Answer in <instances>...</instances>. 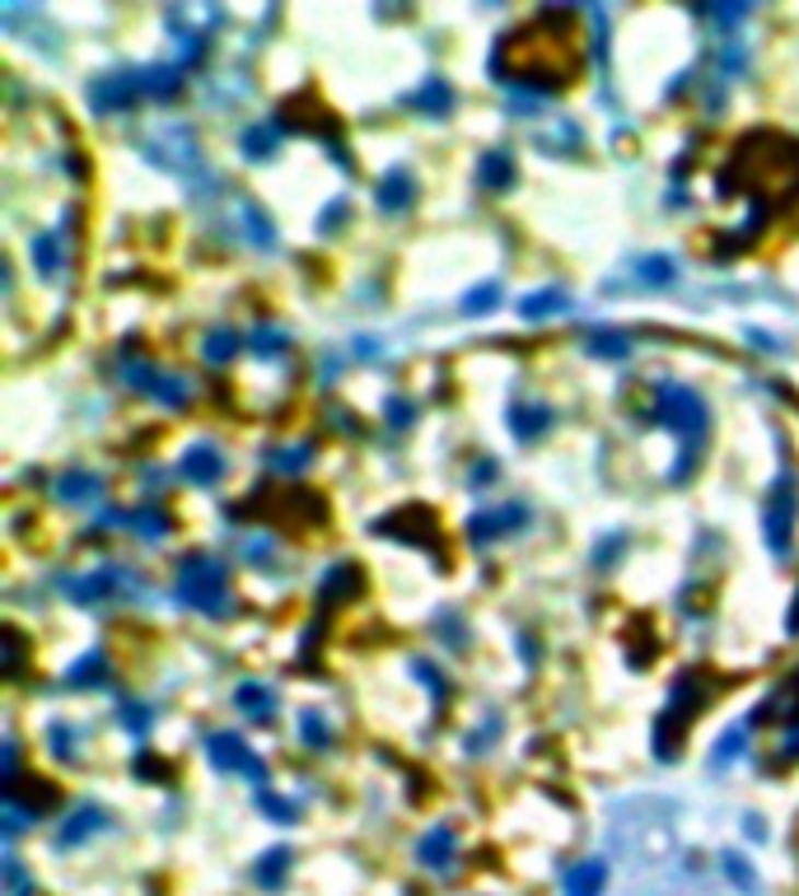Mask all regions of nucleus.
I'll list each match as a JSON object with an SVG mask.
<instances>
[{
  "mask_svg": "<svg viewBox=\"0 0 799 896\" xmlns=\"http://www.w3.org/2000/svg\"><path fill=\"white\" fill-rule=\"evenodd\" d=\"M178 597L187 607L206 612V617H224V612H230V584H224V570L216 566V560H206V556L183 560Z\"/></svg>",
  "mask_w": 799,
  "mask_h": 896,
  "instance_id": "nucleus-1",
  "label": "nucleus"
},
{
  "mask_svg": "<svg viewBox=\"0 0 799 896\" xmlns=\"http://www.w3.org/2000/svg\"><path fill=\"white\" fill-rule=\"evenodd\" d=\"M655 416L664 420L669 430H679L687 439V449L697 453V439L706 430V402L687 388V383H659L655 388Z\"/></svg>",
  "mask_w": 799,
  "mask_h": 896,
  "instance_id": "nucleus-2",
  "label": "nucleus"
},
{
  "mask_svg": "<svg viewBox=\"0 0 799 896\" xmlns=\"http://www.w3.org/2000/svg\"><path fill=\"white\" fill-rule=\"evenodd\" d=\"M211 761L220 770H243L248 780H257V789H267V766L257 761L253 752L243 747V737H234V733H216L211 737Z\"/></svg>",
  "mask_w": 799,
  "mask_h": 896,
  "instance_id": "nucleus-3",
  "label": "nucleus"
},
{
  "mask_svg": "<svg viewBox=\"0 0 799 896\" xmlns=\"http://www.w3.org/2000/svg\"><path fill=\"white\" fill-rule=\"evenodd\" d=\"M790 523H795V481L786 477L780 490L772 496V504H767V547L776 556L790 551Z\"/></svg>",
  "mask_w": 799,
  "mask_h": 896,
  "instance_id": "nucleus-4",
  "label": "nucleus"
},
{
  "mask_svg": "<svg viewBox=\"0 0 799 896\" xmlns=\"http://www.w3.org/2000/svg\"><path fill=\"white\" fill-rule=\"evenodd\" d=\"M131 383V388H141L146 397H154V402H164V407H178V402H187V383L183 379H169V374H160V369H146V364H131L127 374H121Z\"/></svg>",
  "mask_w": 799,
  "mask_h": 896,
  "instance_id": "nucleus-5",
  "label": "nucleus"
},
{
  "mask_svg": "<svg viewBox=\"0 0 799 896\" xmlns=\"http://www.w3.org/2000/svg\"><path fill=\"white\" fill-rule=\"evenodd\" d=\"M529 523V509L524 504H506V509H491V514L473 519V542L482 547V542H496L500 533H519Z\"/></svg>",
  "mask_w": 799,
  "mask_h": 896,
  "instance_id": "nucleus-6",
  "label": "nucleus"
},
{
  "mask_svg": "<svg viewBox=\"0 0 799 896\" xmlns=\"http://www.w3.org/2000/svg\"><path fill=\"white\" fill-rule=\"evenodd\" d=\"M183 477L193 481V486H216V481L224 477V458H220L211 444L187 449V453H183Z\"/></svg>",
  "mask_w": 799,
  "mask_h": 896,
  "instance_id": "nucleus-7",
  "label": "nucleus"
},
{
  "mask_svg": "<svg viewBox=\"0 0 799 896\" xmlns=\"http://www.w3.org/2000/svg\"><path fill=\"white\" fill-rule=\"evenodd\" d=\"M603 883H607V864H603V859H584V864L566 869V877H561L566 896H599Z\"/></svg>",
  "mask_w": 799,
  "mask_h": 896,
  "instance_id": "nucleus-8",
  "label": "nucleus"
},
{
  "mask_svg": "<svg viewBox=\"0 0 799 896\" xmlns=\"http://www.w3.org/2000/svg\"><path fill=\"white\" fill-rule=\"evenodd\" d=\"M412 191H416V183H412V173L407 168H393L384 183H379V191H374V201H379V210H407L412 206Z\"/></svg>",
  "mask_w": 799,
  "mask_h": 896,
  "instance_id": "nucleus-9",
  "label": "nucleus"
},
{
  "mask_svg": "<svg viewBox=\"0 0 799 896\" xmlns=\"http://www.w3.org/2000/svg\"><path fill=\"white\" fill-rule=\"evenodd\" d=\"M477 178H482V187H491V191H506L510 183H514V160L506 150H486L482 154V168H477Z\"/></svg>",
  "mask_w": 799,
  "mask_h": 896,
  "instance_id": "nucleus-10",
  "label": "nucleus"
},
{
  "mask_svg": "<svg viewBox=\"0 0 799 896\" xmlns=\"http://www.w3.org/2000/svg\"><path fill=\"white\" fill-rule=\"evenodd\" d=\"M416 859H421L426 869H449V859H454V836H449V827H436L430 836H421Z\"/></svg>",
  "mask_w": 799,
  "mask_h": 896,
  "instance_id": "nucleus-11",
  "label": "nucleus"
},
{
  "mask_svg": "<svg viewBox=\"0 0 799 896\" xmlns=\"http://www.w3.org/2000/svg\"><path fill=\"white\" fill-rule=\"evenodd\" d=\"M407 103H412V108H426L430 117H444L449 108H454V90H449L444 80H436V75H430V80H426L421 90H416V94H412Z\"/></svg>",
  "mask_w": 799,
  "mask_h": 896,
  "instance_id": "nucleus-12",
  "label": "nucleus"
},
{
  "mask_svg": "<svg viewBox=\"0 0 799 896\" xmlns=\"http://www.w3.org/2000/svg\"><path fill=\"white\" fill-rule=\"evenodd\" d=\"M234 706L248 719H271L276 714V696L263 687V682H243V687L234 691Z\"/></svg>",
  "mask_w": 799,
  "mask_h": 896,
  "instance_id": "nucleus-13",
  "label": "nucleus"
},
{
  "mask_svg": "<svg viewBox=\"0 0 799 896\" xmlns=\"http://www.w3.org/2000/svg\"><path fill=\"white\" fill-rule=\"evenodd\" d=\"M103 827H108V813H103V807H94V803H84L80 813L71 817V827L61 831V846H80L84 836H94V831H103Z\"/></svg>",
  "mask_w": 799,
  "mask_h": 896,
  "instance_id": "nucleus-14",
  "label": "nucleus"
},
{
  "mask_svg": "<svg viewBox=\"0 0 799 896\" xmlns=\"http://www.w3.org/2000/svg\"><path fill=\"white\" fill-rule=\"evenodd\" d=\"M570 299L561 290H537L529 299H519V318H552V313H566Z\"/></svg>",
  "mask_w": 799,
  "mask_h": 896,
  "instance_id": "nucleus-15",
  "label": "nucleus"
},
{
  "mask_svg": "<svg viewBox=\"0 0 799 896\" xmlns=\"http://www.w3.org/2000/svg\"><path fill=\"white\" fill-rule=\"evenodd\" d=\"M33 267H38L43 276H57L61 271V234L57 230H47L33 238Z\"/></svg>",
  "mask_w": 799,
  "mask_h": 896,
  "instance_id": "nucleus-16",
  "label": "nucleus"
},
{
  "mask_svg": "<svg viewBox=\"0 0 799 896\" xmlns=\"http://www.w3.org/2000/svg\"><path fill=\"white\" fill-rule=\"evenodd\" d=\"M552 420H557V416H552L547 407H514L510 430H514L519 439H537V434H543V430L552 426Z\"/></svg>",
  "mask_w": 799,
  "mask_h": 896,
  "instance_id": "nucleus-17",
  "label": "nucleus"
},
{
  "mask_svg": "<svg viewBox=\"0 0 799 896\" xmlns=\"http://www.w3.org/2000/svg\"><path fill=\"white\" fill-rule=\"evenodd\" d=\"M673 276H679V267H673L669 257H646V261H636V280H646V286H673Z\"/></svg>",
  "mask_w": 799,
  "mask_h": 896,
  "instance_id": "nucleus-18",
  "label": "nucleus"
},
{
  "mask_svg": "<svg viewBox=\"0 0 799 896\" xmlns=\"http://www.w3.org/2000/svg\"><path fill=\"white\" fill-rule=\"evenodd\" d=\"M300 737L314 752H327V743H333V733H327V724H323V714L319 710H300Z\"/></svg>",
  "mask_w": 799,
  "mask_h": 896,
  "instance_id": "nucleus-19",
  "label": "nucleus"
},
{
  "mask_svg": "<svg viewBox=\"0 0 799 896\" xmlns=\"http://www.w3.org/2000/svg\"><path fill=\"white\" fill-rule=\"evenodd\" d=\"M99 496V477H90V472H76V477H61V500L71 504H84Z\"/></svg>",
  "mask_w": 799,
  "mask_h": 896,
  "instance_id": "nucleus-20",
  "label": "nucleus"
},
{
  "mask_svg": "<svg viewBox=\"0 0 799 896\" xmlns=\"http://www.w3.org/2000/svg\"><path fill=\"white\" fill-rule=\"evenodd\" d=\"M286 869H290V850H271L263 864H257V883H263V887H281Z\"/></svg>",
  "mask_w": 799,
  "mask_h": 896,
  "instance_id": "nucleus-21",
  "label": "nucleus"
},
{
  "mask_svg": "<svg viewBox=\"0 0 799 896\" xmlns=\"http://www.w3.org/2000/svg\"><path fill=\"white\" fill-rule=\"evenodd\" d=\"M234 350H239V337H234V331H211V341H206V360H211V364H224V360H234Z\"/></svg>",
  "mask_w": 799,
  "mask_h": 896,
  "instance_id": "nucleus-22",
  "label": "nucleus"
},
{
  "mask_svg": "<svg viewBox=\"0 0 799 896\" xmlns=\"http://www.w3.org/2000/svg\"><path fill=\"white\" fill-rule=\"evenodd\" d=\"M243 146H248V160H267V154H271V146H276V131L267 127H253L248 136H243Z\"/></svg>",
  "mask_w": 799,
  "mask_h": 896,
  "instance_id": "nucleus-23",
  "label": "nucleus"
},
{
  "mask_svg": "<svg viewBox=\"0 0 799 896\" xmlns=\"http://www.w3.org/2000/svg\"><path fill=\"white\" fill-rule=\"evenodd\" d=\"M725 873L734 877V887H739V892H757V877H753V869L743 864L739 854H725Z\"/></svg>",
  "mask_w": 799,
  "mask_h": 896,
  "instance_id": "nucleus-24",
  "label": "nucleus"
},
{
  "mask_svg": "<svg viewBox=\"0 0 799 896\" xmlns=\"http://www.w3.org/2000/svg\"><path fill=\"white\" fill-rule=\"evenodd\" d=\"M589 350H594V356H627L632 341H627V337H617V331H603V337L594 331V341H589Z\"/></svg>",
  "mask_w": 799,
  "mask_h": 896,
  "instance_id": "nucleus-25",
  "label": "nucleus"
},
{
  "mask_svg": "<svg viewBox=\"0 0 799 896\" xmlns=\"http://www.w3.org/2000/svg\"><path fill=\"white\" fill-rule=\"evenodd\" d=\"M99 667H103V659H99V654H90V659H80V663L71 667V687H94V682L103 677V673H99Z\"/></svg>",
  "mask_w": 799,
  "mask_h": 896,
  "instance_id": "nucleus-26",
  "label": "nucleus"
},
{
  "mask_svg": "<svg viewBox=\"0 0 799 896\" xmlns=\"http://www.w3.org/2000/svg\"><path fill=\"white\" fill-rule=\"evenodd\" d=\"M253 346H257V356H281V350L290 346V337H286V331H276V327H267V331H257V337H253Z\"/></svg>",
  "mask_w": 799,
  "mask_h": 896,
  "instance_id": "nucleus-27",
  "label": "nucleus"
},
{
  "mask_svg": "<svg viewBox=\"0 0 799 896\" xmlns=\"http://www.w3.org/2000/svg\"><path fill=\"white\" fill-rule=\"evenodd\" d=\"M257 807H267V813H271L276 822H294V807H290L286 799H276L271 789H257Z\"/></svg>",
  "mask_w": 799,
  "mask_h": 896,
  "instance_id": "nucleus-28",
  "label": "nucleus"
},
{
  "mask_svg": "<svg viewBox=\"0 0 799 896\" xmlns=\"http://www.w3.org/2000/svg\"><path fill=\"white\" fill-rule=\"evenodd\" d=\"M636 896V892H632ZM640 896H706L697 883H687V877H683V883H679V877H673V883H659V887H650V892H640Z\"/></svg>",
  "mask_w": 799,
  "mask_h": 896,
  "instance_id": "nucleus-29",
  "label": "nucleus"
},
{
  "mask_svg": "<svg viewBox=\"0 0 799 896\" xmlns=\"http://www.w3.org/2000/svg\"><path fill=\"white\" fill-rule=\"evenodd\" d=\"M136 533L160 542V537H169V519L164 514H136Z\"/></svg>",
  "mask_w": 799,
  "mask_h": 896,
  "instance_id": "nucleus-30",
  "label": "nucleus"
},
{
  "mask_svg": "<svg viewBox=\"0 0 799 896\" xmlns=\"http://www.w3.org/2000/svg\"><path fill=\"white\" fill-rule=\"evenodd\" d=\"M309 463V449H300V453H267V467H281V472H300Z\"/></svg>",
  "mask_w": 799,
  "mask_h": 896,
  "instance_id": "nucleus-31",
  "label": "nucleus"
},
{
  "mask_svg": "<svg viewBox=\"0 0 799 896\" xmlns=\"http://www.w3.org/2000/svg\"><path fill=\"white\" fill-rule=\"evenodd\" d=\"M496 286H486V290H473V294H467V304H463V313H482V309H491L496 304Z\"/></svg>",
  "mask_w": 799,
  "mask_h": 896,
  "instance_id": "nucleus-32",
  "label": "nucleus"
},
{
  "mask_svg": "<svg viewBox=\"0 0 799 896\" xmlns=\"http://www.w3.org/2000/svg\"><path fill=\"white\" fill-rule=\"evenodd\" d=\"M121 724H127V729H136V733H141V729H150V714H146L141 706H127V710H121Z\"/></svg>",
  "mask_w": 799,
  "mask_h": 896,
  "instance_id": "nucleus-33",
  "label": "nucleus"
},
{
  "mask_svg": "<svg viewBox=\"0 0 799 896\" xmlns=\"http://www.w3.org/2000/svg\"><path fill=\"white\" fill-rule=\"evenodd\" d=\"M416 677H421V682H426V687L436 691V696H444V682L436 677V667H430V663H416Z\"/></svg>",
  "mask_w": 799,
  "mask_h": 896,
  "instance_id": "nucleus-34",
  "label": "nucleus"
},
{
  "mask_svg": "<svg viewBox=\"0 0 799 896\" xmlns=\"http://www.w3.org/2000/svg\"><path fill=\"white\" fill-rule=\"evenodd\" d=\"M407 402H389V420H393V426H407Z\"/></svg>",
  "mask_w": 799,
  "mask_h": 896,
  "instance_id": "nucleus-35",
  "label": "nucleus"
}]
</instances>
